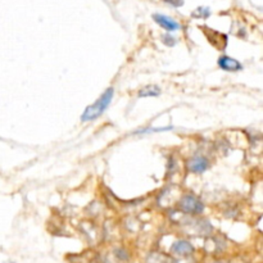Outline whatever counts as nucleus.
Segmentation results:
<instances>
[{"mask_svg": "<svg viewBox=\"0 0 263 263\" xmlns=\"http://www.w3.org/2000/svg\"><path fill=\"white\" fill-rule=\"evenodd\" d=\"M113 94H115V91H113L112 87H109L107 90L101 94V97L95 101L94 104L89 105L85 111H83L82 115H81V121L82 122H89V121H94V119L99 118L104 111L109 107L111 104V101H112Z\"/></svg>", "mask_w": 263, "mask_h": 263, "instance_id": "f257e3e1", "label": "nucleus"}, {"mask_svg": "<svg viewBox=\"0 0 263 263\" xmlns=\"http://www.w3.org/2000/svg\"><path fill=\"white\" fill-rule=\"evenodd\" d=\"M180 208L190 214H199L204 211V204L195 195H184L180 200Z\"/></svg>", "mask_w": 263, "mask_h": 263, "instance_id": "f03ea898", "label": "nucleus"}, {"mask_svg": "<svg viewBox=\"0 0 263 263\" xmlns=\"http://www.w3.org/2000/svg\"><path fill=\"white\" fill-rule=\"evenodd\" d=\"M218 66H220V68L227 71V72H238V71L243 69V65L240 62L234 59V58L227 57V55H222L218 59Z\"/></svg>", "mask_w": 263, "mask_h": 263, "instance_id": "7ed1b4c3", "label": "nucleus"}, {"mask_svg": "<svg viewBox=\"0 0 263 263\" xmlns=\"http://www.w3.org/2000/svg\"><path fill=\"white\" fill-rule=\"evenodd\" d=\"M188 167L191 172L194 173H203L204 171H207V168L209 167L208 159L206 157H202V155H197L194 158H191L188 163Z\"/></svg>", "mask_w": 263, "mask_h": 263, "instance_id": "20e7f679", "label": "nucleus"}, {"mask_svg": "<svg viewBox=\"0 0 263 263\" xmlns=\"http://www.w3.org/2000/svg\"><path fill=\"white\" fill-rule=\"evenodd\" d=\"M153 19L161 27L167 30V31H177V30L180 29V26H179V23L175 19H172L171 17H167L164 15H153Z\"/></svg>", "mask_w": 263, "mask_h": 263, "instance_id": "39448f33", "label": "nucleus"}, {"mask_svg": "<svg viewBox=\"0 0 263 263\" xmlns=\"http://www.w3.org/2000/svg\"><path fill=\"white\" fill-rule=\"evenodd\" d=\"M171 249H172L173 253H176L177 256H189L194 250L193 245L186 240H179L172 245Z\"/></svg>", "mask_w": 263, "mask_h": 263, "instance_id": "423d86ee", "label": "nucleus"}, {"mask_svg": "<svg viewBox=\"0 0 263 263\" xmlns=\"http://www.w3.org/2000/svg\"><path fill=\"white\" fill-rule=\"evenodd\" d=\"M158 95H161V87L157 86V85H148L139 91V97L141 98L158 97Z\"/></svg>", "mask_w": 263, "mask_h": 263, "instance_id": "0eeeda50", "label": "nucleus"}, {"mask_svg": "<svg viewBox=\"0 0 263 263\" xmlns=\"http://www.w3.org/2000/svg\"><path fill=\"white\" fill-rule=\"evenodd\" d=\"M211 16V9L207 7H198L195 9L193 13H191V17L193 18H208Z\"/></svg>", "mask_w": 263, "mask_h": 263, "instance_id": "6e6552de", "label": "nucleus"}, {"mask_svg": "<svg viewBox=\"0 0 263 263\" xmlns=\"http://www.w3.org/2000/svg\"><path fill=\"white\" fill-rule=\"evenodd\" d=\"M162 41L166 44L167 47H173V45L176 44V39H175L173 36H171V35H164L162 39Z\"/></svg>", "mask_w": 263, "mask_h": 263, "instance_id": "1a4fd4ad", "label": "nucleus"}, {"mask_svg": "<svg viewBox=\"0 0 263 263\" xmlns=\"http://www.w3.org/2000/svg\"><path fill=\"white\" fill-rule=\"evenodd\" d=\"M164 3L169 4V5H172V7H182L184 5V0H163Z\"/></svg>", "mask_w": 263, "mask_h": 263, "instance_id": "9d476101", "label": "nucleus"}]
</instances>
